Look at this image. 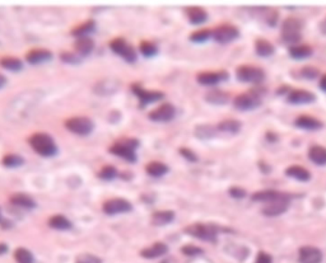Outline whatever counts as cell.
I'll return each instance as SVG.
<instances>
[{"mask_svg": "<svg viewBox=\"0 0 326 263\" xmlns=\"http://www.w3.org/2000/svg\"><path fill=\"white\" fill-rule=\"evenodd\" d=\"M291 204V196L287 195V193H283L281 197L275 198L273 201L268 202L265 205V207L263 209V214L265 216H269V218H274V216H279L288 210Z\"/></svg>", "mask_w": 326, "mask_h": 263, "instance_id": "5b68a950", "label": "cell"}, {"mask_svg": "<svg viewBox=\"0 0 326 263\" xmlns=\"http://www.w3.org/2000/svg\"><path fill=\"white\" fill-rule=\"evenodd\" d=\"M323 253L316 247H302L300 249V262L301 263H321Z\"/></svg>", "mask_w": 326, "mask_h": 263, "instance_id": "4fadbf2b", "label": "cell"}, {"mask_svg": "<svg viewBox=\"0 0 326 263\" xmlns=\"http://www.w3.org/2000/svg\"><path fill=\"white\" fill-rule=\"evenodd\" d=\"M133 92L139 97L142 106L148 105V103L156 102L157 99H161L163 97V94L161 92H149L145 91L143 88H140L139 85H133Z\"/></svg>", "mask_w": 326, "mask_h": 263, "instance_id": "e0dca14e", "label": "cell"}, {"mask_svg": "<svg viewBox=\"0 0 326 263\" xmlns=\"http://www.w3.org/2000/svg\"><path fill=\"white\" fill-rule=\"evenodd\" d=\"M320 88L323 89L324 92H326V74H325V75H323V78H321Z\"/></svg>", "mask_w": 326, "mask_h": 263, "instance_id": "f907efd6", "label": "cell"}, {"mask_svg": "<svg viewBox=\"0 0 326 263\" xmlns=\"http://www.w3.org/2000/svg\"><path fill=\"white\" fill-rule=\"evenodd\" d=\"M61 60H62V61H65V62H71V64H77V62H78L77 56H75V55L69 54V52H66V54H62L61 55Z\"/></svg>", "mask_w": 326, "mask_h": 263, "instance_id": "7dc6e473", "label": "cell"}, {"mask_svg": "<svg viewBox=\"0 0 326 263\" xmlns=\"http://www.w3.org/2000/svg\"><path fill=\"white\" fill-rule=\"evenodd\" d=\"M240 34L238 29L235 26H230V24H224V26L218 27L213 32V37L218 41L219 43H228L236 40Z\"/></svg>", "mask_w": 326, "mask_h": 263, "instance_id": "7c38bea8", "label": "cell"}, {"mask_svg": "<svg viewBox=\"0 0 326 263\" xmlns=\"http://www.w3.org/2000/svg\"><path fill=\"white\" fill-rule=\"evenodd\" d=\"M98 175H99V178L107 179V181H108V179H112V178H115V177H116L117 170H116V168L108 165V167L102 168Z\"/></svg>", "mask_w": 326, "mask_h": 263, "instance_id": "7bdbcfd3", "label": "cell"}, {"mask_svg": "<svg viewBox=\"0 0 326 263\" xmlns=\"http://www.w3.org/2000/svg\"><path fill=\"white\" fill-rule=\"evenodd\" d=\"M233 105L236 108L241 111L255 110L261 105V98L255 92H250V93H244L236 97Z\"/></svg>", "mask_w": 326, "mask_h": 263, "instance_id": "9c48e42d", "label": "cell"}, {"mask_svg": "<svg viewBox=\"0 0 326 263\" xmlns=\"http://www.w3.org/2000/svg\"><path fill=\"white\" fill-rule=\"evenodd\" d=\"M302 75L307 79H314L319 75V70L316 68H311V66H307V68L302 69Z\"/></svg>", "mask_w": 326, "mask_h": 263, "instance_id": "ee69618b", "label": "cell"}, {"mask_svg": "<svg viewBox=\"0 0 326 263\" xmlns=\"http://www.w3.org/2000/svg\"><path fill=\"white\" fill-rule=\"evenodd\" d=\"M290 55L293 59H306L312 55V48L306 45H296L290 48Z\"/></svg>", "mask_w": 326, "mask_h": 263, "instance_id": "83f0119b", "label": "cell"}, {"mask_svg": "<svg viewBox=\"0 0 326 263\" xmlns=\"http://www.w3.org/2000/svg\"><path fill=\"white\" fill-rule=\"evenodd\" d=\"M48 225L52 229L57 230H68L71 228V223L69 221V219H66L65 216L62 215H55L48 220Z\"/></svg>", "mask_w": 326, "mask_h": 263, "instance_id": "f1b7e54d", "label": "cell"}, {"mask_svg": "<svg viewBox=\"0 0 326 263\" xmlns=\"http://www.w3.org/2000/svg\"><path fill=\"white\" fill-rule=\"evenodd\" d=\"M29 144H31V146L33 147L36 153L42 156H52L54 154H56V144H55L51 136L47 135V133H34L29 139Z\"/></svg>", "mask_w": 326, "mask_h": 263, "instance_id": "7a4b0ae2", "label": "cell"}, {"mask_svg": "<svg viewBox=\"0 0 326 263\" xmlns=\"http://www.w3.org/2000/svg\"><path fill=\"white\" fill-rule=\"evenodd\" d=\"M110 46H111V50H112L115 54H117V55H120L121 57H124L126 61H129V62L135 61V59H136L135 50H134V48L131 47L129 43L125 42L122 38H115L114 41H111Z\"/></svg>", "mask_w": 326, "mask_h": 263, "instance_id": "30bf717a", "label": "cell"}, {"mask_svg": "<svg viewBox=\"0 0 326 263\" xmlns=\"http://www.w3.org/2000/svg\"><path fill=\"white\" fill-rule=\"evenodd\" d=\"M296 126L304 130H319L324 126L320 120L312 116H300L296 120Z\"/></svg>", "mask_w": 326, "mask_h": 263, "instance_id": "ac0fdd59", "label": "cell"}, {"mask_svg": "<svg viewBox=\"0 0 326 263\" xmlns=\"http://www.w3.org/2000/svg\"><path fill=\"white\" fill-rule=\"evenodd\" d=\"M230 195L233 198L241 200V198H244L246 196V191L244 188H241V187H232V188H230Z\"/></svg>", "mask_w": 326, "mask_h": 263, "instance_id": "f6af8a7d", "label": "cell"}, {"mask_svg": "<svg viewBox=\"0 0 326 263\" xmlns=\"http://www.w3.org/2000/svg\"><path fill=\"white\" fill-rule=\"evenodd\" d=\"M133 209L131 204L124 198H111L108 201L103 204V211L108 215H116V214H122L128 212Z\"/></svg>", "mask_w": 326, "mask_h": 263, "instance_id": "8fae6325", "label": "cell"}, {"mask_svg": "<svg viewBox=\"0 0 326 263\" xmlns=\"http://www.w3.org/2000/svg\"><path fill=\"white\" fill-rule=\"evenodd\" d=\"M93 28H94V22L88 20V22L83 23V24L78 26L75 29H73V34L78 37H85L89 32L93 31Z\"/></svg>", "mask_w": 326, "mask_h": 263, "instance_id": "8d00e7d4", "label": "cell"}, {"mask_svg": "<svg viewBox=\"0 0 326 263\" xmlns=\"http://www.w3.org/2000/svg\"><path fill=\"white\" fill-rule=\"evenodd\" d=\"M173 218H175V214L172 211L162 210V211L154 212L153 216H152V221H153L154 225H166V224L171 223Z\"/></svg>", "mask_w": 326, "mask_h": 263, "instance_id": "4316f807", "label": "cell"}, {"mask_svg": "<svg viewBox=\"0 0 326 263\" xmlns=\"http://www.w3.org/2000/svg\"><path fill=\"white\" fill-rule=\"evenodd\" d=\"M240 130H241V122L237 120H224L217 126V131L230 136L236 135L240 132Z\"/></svg>", "mask_w": 326, "mask_h": 263, "instance_id": "ffe728a7", "label": "cell"}, {"mask_svg": "<svg viewBox=\"0 0 326 263\" xmlns=\"http://www.w3.org/2000/svg\"><path fill=\"white\" fill-rule=\"evenodd\" d=\"M187 17L193 24H200L208 19V13L200 6H190L187 9Z\"/></svg>", "mask_w": 326, "mask_h": 263, "instance_id": "cb8c5ba5", "label": "cell"}, {"mask_svg": "<svg viewBox=\"0 0 326 263\" xmlns=\"http://www.w3.org/2000/svg\"><path fill=\"white\" fill-rule=\"evenodd\" d=\"M237 78L242 83H253V84H259L264 80L265 74L263 69L256 68V66L245 65L240 66L237 69Z\"/></svg>", "mask_w": 326, "mask_h": 263, "instance_id": "8992f818", "label": "cell"}, {"mask_svg": "<svg viewBox=\"0 0 326 263\" xmlns=\"http://www.w3.org/2000/svg\"><path fill=\"white\" fill-rule=\"evenodd\" d=\"M228 78L226 71H207L198 75V82L203 85H216Z\"/></svg>", "mask_w": 326, "mask_h": 263, "instance_id": "5bb4252c", "label": "cell"}, {"mask_svg": "<svg viewBox=\"0 0 326 263\" xmlns=\"http://www.w3.org/2000/svg\"><path fill=\"white\" fill-rule=\"evenodd\" d=\"M5 83H6L5 77H4V75H1V74H0V88L4 87V85H5Z\"/></svg>", "mask_w": 326, "mask_h": 263, "instance_id": "f5cc1de1", "label": "cell"}, {"mask_svg": "<svg viewBox=\"0 0 326 263\" xmlns=\"http://www.w3.org/2000/svg\"><path fill=\"white\" fill-rule=\"evenodd\" d=\"M93 47H94L93 41H92L88 36L79 37V38L77 40V42H75V51H77L78 54L82 55V56L91 54Z\"/></svg>", "mask_w": 326, "mask_h": 263, "instance_id": "d4e9b609", "label": "cell"}, {"mask_svg": "<svg viewBox=\"0 0 326 263\" xmlns=\"http://www.w3.org/2000/svg\"><path fill=\"white\" fill-rule=\"evenodd\" d=\"M168 251V247L166 246L165 243H161V242H158V243H154L153 246L149 247V248H145L142 251V257L144 258H149V260H152V258H158L161 257V256L166 255Z\"/></svg>", "mask_w": 326, "mask_h": 263, "instance_id": "44dd1931", "label": "cell"}, {"mask_svg": "<svg viewBox=\"0 0 326 263\" xmlns=\"http://www.w3.org/2000/svg\"><path fill=\"white\" fill-rule=\"evenodd\" d=\"M273 260L268 253L260 252L259 253L258 258H256V263H272Z\"/></svg>", "mask_w": 326, "mask_h": 263, "instance_id": "bcb514c9", "label": "cell"}, {"mask_svg": "<svg viewBox=\"0 0 326 263\" xmlns=\"http://www.w3.org/2000/svg\"><path fill=\"white\" fill-rule=\"evenodd\" d=\"M140 51H142V54L144 55V56L150 57L157 54V47L152 42L144 41V42H142V45H140Z\"/></svg>", "mask_w": 326, "mask_h": 263, "instance_id": "ab89813d", "label": "cell"}, {"mask_svg": "<svg viewBox=\"0 0 326 263\" xmlns=\"http://www.w3.org/2000/svg\"><path fill=\"white\" fill-rule=\"evenodd\" d=\"M147 172L153 177H161L168 172V167L161 161H152L147 165Z\"/></svg>", "mask_w": 326, "mask_h": 263, "instance_id": "d6a6232c", "label": "cell"}, {"mask_svg": "<svg viewBox=\"0 0 326 263\" xmlns=\"http://www.w3.org/2000/svg\"><path fill=\"white\" fill-rule=\"evenodd\" d=\"M301 31H302V22L297 18H288L282 24V37L284 42L297 43L301 40Z\"/></svg>", "mask_w": 326, "mask_h": 263, "instance_id": "3957f363", "label": "cell"}, {"mask_svg": "<svg viewBox=\"0 0 326 263\" xmlns=\"http://www.w3.org/2000/svg\"><path fill=\"white\" fill-rule=\"evenodd\" d=\"M0 65L8 70H19L22 69V62L17 57H3L0 60Z\"/></svg>", "mask_w": 326, "mask_h": 263, "instance_id": "e575fe53", "label": "cell"}, {"mask_svg": "<svg viewBox=\"0 0 326 263\" xmlns=\"http://www.w3.org/2000/svg\"><path fill=\"white\" fill-rule=\"evenodd\" d=\"M282 195H283L282 192H278V191H273V190L259 191V192L254 193V195L251 196V200H253V201L265 202V204H268V202L273 201V200H275V198L281 197Z\"/></svg>", "mask_w": 326, "mask_h": 263, "instance_id": "484cf974", "label": "cell"}, {"mask_svg": "<svg viewBox=\"0 0 326 263\" xmlns=\"http://www.w3.org/2000/svg\"><path fill=\"white\" fill-rule=\"evenodd\" d=\"M14 258L18 263H33V255L26 248H18L14 253Z\"/></svg>", "mask_w": 326, "mask_h": 263, "instance_id": "836d02e7", "label": "cell"}, {"mask_svg": "<svg viewBox=\"0 0 326 263\" xmlns=\"http://www.w3.org/2000/svg\"><path fill=\"white\" fill-rule=\"evenodd\" d=\"M37 103V97L36 92H28V93L23 94V98H14L13 103L10 105V107L8 108L9 117L11 120L15 119H23L28 114L29 111L36 106Z\"/></svg>", "mask_w": 326, "mask_h": 263, "instance_id": "6da1fadb", "label": "cell"}, {"mask_svg": "<svg viewBox=\"0 0 326 263\" xmlns=\"http://www.w3.org/2000/svg\"><path fill=\"white\" fill-rule=\"evenodd\" d=\"M213 33L209 29H200V31H196L191 34V41H194V42H204Z\"/></svg>", "mask_w": 326, "mask_h": 263, "instance_id": "f35d334b", "label": "cell"}, {"mask_svg": "<svg viewBox=\"0 0 326 263\" xmlns=\"http://www.w3.org/2000/svg\"><path fill=\"white\" fill-rule=\"evenodd\" d=\"M181 154L190 161H196V155L189 149H181Z\"/></svg>", "mask_w": 326, "mask_h": 263, "instance_id": "c3c4849f", "label": "cell"}, {"mask_svg": "<svg viewBox=\"0 0 326 263\" xmlns=\"http://www.w3.org/2000/svg\"><path fill=\"white\" fill-rule=\"evenodd\" d=\"M205 98H207L208 102L213 103V105H224L228 101V94L223 93L218 89H214V91H210Z\"/></svg>", "mask_w": 326, "mask_h": 263, "instance_id": "1f68e13d", "label": "cell"}, {"mask_svg": "<svg viewBox=\"0 0 326 263\" xmlns=\"http://www.w3.org/2000/svg\"><path fill=\"white\" fill-rule=\"evenodd\" d=\"M10 201L11 204H14L20 207H24V209H33V207L36 206V202H34L29 196L23 195V193H17V195H14L10 198Z\"/></svg>", "mask_w": 326, "mask_h": 263, "instance_id": "f546056e", "label": "cell"}, {"mask_svg": "<svg viewBox=\"0 0 326 263\" xmlns=\"http://www.w3.org/2000/svg\"><path fill=\"white\" fill-rule=\"evenodd\" d=\"M256 52L259 56L269 57L274 54V46L267 40H258L256 41Z\"/></svg>", "mask_w": 326, "mask_h": 263, "instance_id": "4dcf8cb0", "label": "cell"}, {"mask_svg": "<svg viewBox=\"0 0 326 263\" xmlns=\"http://www.w3.org/2000/svg\"><path fill=\"white\" fill-rule=\"evenodd\" d=\"M138 146V141L134 139H126L121 140V141L116 142L115 145H112L110 149V151L115 155L124 158L129 161H134L136 159L135 154V147Z\"/></svg>", "mask_w": 326, "mask_h": 263, "instance_id": "277c9868", "label": "cell"}, {"mask_svg": "<svg viewBox=\"0 0 326 263\" xmlns=\"http://www.w3.org/2000/svg\"><path fill=\"white\" fill-rule=\"evenodd\" d=\"M309 158L315 164L326 165V147L321 146V145H314L310 147Z\"/></svg>", "mask_w": 326, "mask_h": 263, "instance_id": "603a6c76", "label": "cell"}, {"mask_svg": "<svg viewBox=\"0 0 326 263\" xmlns=\"http://www.w3.org/2000/svg\"><path fill=\"white\" fill-rule=\"evenodd\" d=\"M75 263H102L101 258L96 257L93 255H88V253H83L79 255L75 260Z\"/></svg>", "mask_w": 326, "mask_h": 263, "instance_id": "60d3db41", "label": "cell"}, {"mask_svg": "<svg viewBox=\"0 0 326 263\" xmlns=\"http://www.w3.org/2000/svg\"><path fill=\"white\" fill-rule=\"evenodd\" d=\"M195 133L200 139H209V137L216 135V129L213 126H209V125H203V126L196 128Z\"/></svg>", "mask_w": 326, "mask_h": 263, "instance_id": "d590c367", "label": "cell"}, {"mask_svg": "<svg viewBox=\"0 0 326 263\" xmlns=\"http://www.w3.org/2000/svg\"><path fill=\"white\" fill-rule=\"evenodd\" d=\"M6 249H8V247L5 246V244L0 243V255H3V253L6 252Z\"/></svg>", "mask_w": 326, "mask_h": 263, "instance_id": "816d5d0a", "label": "cell"}, {"mask_svg": "<svg viewBox=\"0 0 326 263\" xmlns=\"http://www.w3.org/2000/svg\"><path fill=\"white\" fill-rule=\"evenodd\" d=\"M187 263H212V261L205 257H202V256H198V257H193V260L189 261Z\"/></svg>", "mask_w": 326, "mask_h": 263, "instance_id": "681fc988", "label": "cell"}, {"mask_svg": "<svg viewBox=\"0 0 326 263\" xmlns=\"http://www.w3.org/2000/svg\"><path fill=\"white\" fill-rule=\"evenodd\" d=\"M181 251L185 256H189V257H198L203 255V249L196 246H185L182 247Z\"/></svg>", "mask_w": 326, "mask_h": 263, "instance_id": "b9f144b4", "label": "cell"}, {"mask_svg": "<svg viewBox=\"0 0 326 263\" xmlns=\"http://www.w3.org/2000/svg\"><path fill=\"white\" fill-rule=\"evenodd\" d=\"M315 94L304 89H297L292 91L288 96V102L292 105H309V103L315 102Z\"/></svg>", "mask_w": 326, "mask_h": 263, "instance_id": "2e32d148", "label": "cell"}, {"mask_svg": "<svg viewBox=\"0 0 326 263\" xmlns=\"http://www.w3.org/2000/svg\"><path fill=\"white\" fill-rule=\"evenodd\" d=\"M3 164L8 168H15L23 164V158L15 154H9L3 158Z\"/></svg>", "mask_w": 326, "mask_h": 263, "instance_id": "74e56055", "label": "cell"}, {"mask_svg": "<svg viewBox=\"0 0 326 263\" xmlns=\"http://www.w3.org/2000/svg\"><path fill=\"white\" fill-rule=\"evenodd\" d=\"M175 114H176V110L170 103H166V105H162L161 107H158L157 110H154L153 112H150L149 117L153 121H170L175 117Z\"/></svg>", "mask_w": 326, "mask_h": 263, "instance_id": "9a60e30c", "label": "cell"}, {"mask_svg": "<svg viewBox=\"0 0 326 263\" xmlns=\"http://www.w3.org/2000/svg\"><path fill=\"white\" fill-rule=\"evenodd\" d=\"M65 126L71 132L80 136L88 135L93 130V124L87 117H73V119H69L65 122Z\"/></svg>", "mask_w": 326, "mask_h": 263, "instance_id": "ba28073f", "label": "cell"}, {"mask_svg": "<svg viewBox=\"0 0 326 263\" xmlns=\"http://www.w3.org/2000/svg\"><path fill=\"white\" fill-rule=\"evenodd\" d=\"M51 52L47 51V50H43V48H36V50H32V51L28 52L27 55V61L31 62V64H42V62L48 61L51 59Z\"/></svg>", "mask_w": 326, "mask_h": 263, "instance_id": "7402d4cb", "label": "cell"}, {"mask_svg": "<svg viewBox=\"0 0 326 263\" xmlns=\"http://www.w3.org/2000/svg\"><path fill=\"white\" fill-rule=\"evenodd\" d=\"M187 234L193 235V237L199 238L202 241L208 242H216L217 241V229L212 225H204V224H194L190 227L186 228Z\"/></svg>", "mask_w": 326, "mask_h": 263, "instance_id": "52a82bcc", "label": "cell"}, {"mask_svg": "<svg viewBox=\"0 0 326 263\" xmlns=\"http://www.w3.org/2000/svg\"><path fill=\"white\" fill-rule=\"evenodd\" d=\"M286 174L291 178H295L301 182H307L311 179V173L302 165H291L287 168Z\"/></svg>", "mask_w": 326, "mask_h": 263, "instance_id": "d6986e66", "label": "cell"}]
</instances>
